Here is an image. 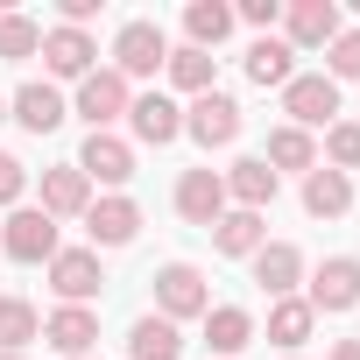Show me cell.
<instances>
[{
	"instance_id": "1",
	"label": "cell",
	"mask_w": 360,
	"mask_h": 360,
	"mask_svg": "<svg viewBox=\"0 0 360 360\" xmlns=\"http://www.w3.org/2000/svg\"><path fill=\"white\" fill-rule=\"evenodd\" d=\"M127 106H134V85H127L113 64H99V71L78 78V92H71V113H78L92 134H113V120H127Z\"/></svg>"
},
{
	"instance_id": "2",
	"label": "cell",
	"mask_w": 360,
	"mask_h": 360,
	"mask_svg": "<svg viewBox=\"0 0 360 360\" xmlns=\"http://www.w3.org/2000/svg\"><path fill=\"white\" fill-rule=\"evenodd\" d=\"M212 311V283L198 262H162L155 269V318L169 325H184V318H205Z\"/></svg>"
},
{
	"instance_id": "3",
	"label": "cell",
	"mask_w": 360,
	"mask_h": 360,
	"mask_svg": "<svg viewBox=\"0 0 360 360\" xmlns=\"http://www.w3.org/2000/svg\"><path fill=\"white\" fill-rule=\"evenodd\" d=\"M64 240H57V219L43 212V205H15L8 219H0V255L8 262H22V269H50V255H57Z\"/></svg>"
},
{
	"instance_id": "4",
	"label": "cell",
	"mask_w": 360,
	"mask_h": 360,
	"mask_svg": "<svg viewBox=\"0 0 360 360\" xmlns=\"http://www.w3.org/2000/svg\"><path fill=\"white\" fill-rule=\"evenodd\" d=\"M169 64V36H162V22H120L113 29V71L134 85V78H155Z\"/></svg>"
},
{
	"instance_id": "5",
	"label": "cell",
	"mask_w": 360,
	"mask_h": 360,
	"mask_svg": "<svg viewBox=\"0 0 360 360\" xmlns=\"http://www.w3.org/2000/svg\"><path fill=\"white\" fill-rule=\"evenodd\" d=\"M184 134L212 155V148H233L240 141V99L233 92H198L191 106H184Z\"/></svg>"
},
{
	"instance_id": "6",
	"label": "cell",
	"mask_w": 360,
	"mask_h": 360,
	"mask_svg": "<svg viewBox=\"0 0 360 360\" xmlns=\"http://www.w3.org/2000/svg\"><path fill=\"white\" fill-rule=\"evenodd\" d=\"M304 304H311L318 318H339V311H353V304H360V255H325V262L311 269V290H304Z\"/></svg>"
},
{
	"instance_id": "7",
	"label": "cell",
	"mask_w": 360,
	"mask_h": 360,
	"mask_svg": "<svg viewBox=\"0 0 360 360\" xmlns=\"http://www.w3.org/2000/svg\"><path fill=\"white\" fill-rule=\"evenodd\" d=\"M36 57H43L50 85H57V78H71V85H78V78H92V71H99V43H92V29H64V22H57V29H43V50H36Z\"/></svg>"
},
{
	"instance_id": "8",
	"label": "cell",
	"mask_w": 360,
	"mask_h": 360,
	"mask_svg": "<svg viewBox=\"0 0 360 360\" xmlns=\"http://www.w3.org/2000/svg\"><path fill=\"white\" fill-rule=\"evenodd\" d=\"M283 113H290V127H332L339 120V85L325 78V71H297L290 85H283Z\"/></svg>"
},
{
	"instance_id": "9",
	"label": "cell",
	"mask_w": 360,
	"mask_h": 360,
	"mask_svg": "<svg viewBox=\"0 0 360 360\" xmlns=\"http://www.w3.org/2000/svg\"><path fill=\"white\" fill-rule=\"evenodd\" d=\"M43 346H50L57 360H92V346H99V311H92V304H57V311L43 318Z\"/></svg>"
},
{
	"instance_id": "10",
	"label": "cell",
	"mask_w": 360,
	"mask_h": 360,
	"mask_svg": "<svg viewBox=\"0 0 360 360\" xmlns=\"http://www.w3.org/2000/svg\"><path fill=\"white\" fill-rule=\"evenodd\" d=\"M339 29H346L339 0H290V8H283V43H290L297 57H304V50H325Z\"/></svg>"
},
{
	"instance_id": "11",
	"label": "cell",
	"mask_w": 360,
	"mask_h": 360,
	"mask_svg": "<svg viewBox=\"0 0 360 360\" xmlns=\"http://www.w3.org/2000/svg\"><path fill=\"white\" fill-rule=\"evenodd\" d=\"M50 290H57V304H92V297L106 290L99 255H92V248H57V255H50Z\"/></svg>"
},
{
	"instance_id": "12",
	"label": "cell",
	"mask_w": 360,
	"mask_h": 360,
	"mask_svg": "<svg viewBox=\"0 0 360 360\" xmlns=\"http://www.w3.org/2000/svg\"><path fill=\"white\" fill-rule=\"evenodd\" d=\"M127 127H134V141H141V148H169L176 134H184V106H176L169 92H134Z\"/></svg>"
},
{
	"instance_id": "13",
	"label": "cell",
	"mask_w": 360,
	"mask_h": 360,
	"mask_svg": "<svg viewBox=\"0 0 360 360\" xmlns=\"http://www.w3.org/2000/svg\"><path fill=\"white\" fill-rule=\"evenodd\" d=\"M219 212H226V184H219V169H184L176 176V219L184 226H219Z\"/></svg>"
},
{
	"instance_id": "14",
	"label": "cell",
	"mask_w": 360,
	"mask_h": 360,
	"mask_svg": "<svg viewBox=\"0 0 360 360\" xmlns=\"http://www.w3.org/2000/svg\"><path fill=\"white\" fill-rule=\"evenodd\" d=\"M8 120H22L29 134H57V127L71 120V99H64L50 78H29V85L8 99Z\"/></svg>"
},
{
	"instance_id": "15",
	"label": "cell",
	"mask_w": 360,
	"mask_h": 360,
	"mask_svg": "<svg viewBox=\"0 0 360 360\" xmlns=\"http://www.w3.org/2000/svg\"><path fill=\"white\" fill-rule=\"evenodd\" d=\"M85 233H92V255H99V248H127V240L141 233V205H134L127 191H106V198H92Z\"/></svg>"
},
{
	"instance_id": "16",
	"label": "cell",
	"mask_w": 360,
	"mask_h": 360,
	"mask_svg": "<svg viewBox=\"0 0 360 360\" xmlns=\"http://www.w3.org/2000/svg\"><path fill=\"white\" fill-rule=\"evenodd\" d=\"M78 169H85V184H106V191H120L127 176H134V141H120V134H85V148H78Z\"/></svg>"
},
{
	"instance_id": "17",
	"label": "cell",
	"mask_w": 360,
	"mask_h": 360,
	"mask_svg": "<svg viewBox=\"0 0 360 360\" xmlns=\"http://www.w3.org/2000/svg\"><path fill=\"white\" fill-rule=\"evenodd\" d=\"M248 262H255V283L269 290V304L276 297H297V283H304V248L297 240H262Z\"/></svg>"
},
{
	"instance_id": "18",
	"label": "cell",
	"mask_w": 360,
	"mask_h": 360,
	"mask_svg": "<svg viewBox=\"0 0 360 360\" xmlns=\"http://www.w3.org/2000/svg\"><path fill=\"white\" fill-rule=\"evenodd\" d=\"M219 184H226V205H240V212H269V205H276V169H269L262 155L226 162V169H219Z\"/></svg>"
},
{
	"instance_id": "19",
	"label": "cell",
	"mask_w": 360,
	"mask_h": 360,
	"mask_svg": "<svg viewBox=\"0 0 360 360\" xmlns=\"http://www.w3.org/2000/svg\"><path fill=\"white\" fill-rule=\"evenodd\" d=\"M50 219H85L92 212V184H85V169L78 162H57V169H43V198H36Z\"/></svg>"
},
{
	"instance_id": "20",
	"label": "cell",
	"mask_w": 360,
	"mask_h": 360,
	"mask_svg": "<svg viewBox=\"0 0 360 360\" xmlns=\"http://www.w3.org/2000/svg\"><path fill=\"white\" fill-rule=\"evenodd\" d=\"M198 325H205V346H212L219 360H233V353L255 346V311H248V304H212Z\"/></svg>"
},
{
	"instance_id": "21",
	"label": "cell",
	"mask_w": 360,
	"mask_h": 360,
	"mask_svg": "<svg viewBox=\"0 0 360 360\" xmlns=\"http://www.w3.org/2000/svg\"><path fill=\"white\" fill-rule=\"evenodd\" d=\"M290 78H297V50H290L283 36H255V43H248V85H262V92L276 85V92H283Z\"/></svg>"
},
{
	"instance_id": "22",
	"label": "cell",
	"mask_w": 360,
	"mask_h": 360,
	"mask_svg": "<svg viewBox=\"0 0 360 360\" xmlns=\"http://www.w3.org/2000/svg\"><path fill=\"white\" fill-rule=\"evenodd\" d=\"M262 240H269V219H262V212H240V205H226L219 226H212V248H219L226 262H248Z\"/></svg>"
},
{
	"instance_id": "23",
	"label": "cell",
	"mask_w": 360,
	"mask_h": 360,
	"mask_svg": "<svg viewBox=\"0 0 360 360\" xmlns=\"http://www.w3.org/2000/svg\"><path fill=\"white\" fill-rule=\"evenodd\" d=\"M162 71H169V85L184 92V99H198V92H219V57H212V50H191V43H176Z\"/></svg>"
},
{
	"instance_id": "24",
	"label": "cell",
	"mask_w": 360,
	"mask_h": 360,
	"mask_svg": "<svg viewBox=\"0 0 360 360\" xmlns=\"http://www.w3.org/2000/svg\"><path fill=\"white\" fill-rule=\"evenodd\" d=\"M304 212H311V219H346V212H353V176H339V169L318 162V169L304 176Z\"/></svg>"
},
{
	"instance_id": "25",
	"label": "cell",
	"mask_w": 360,
	"mask_h": 360,
	"mask_svg": "<svg viewBox=\"0 0 360 360\" xmlns=\"http://www.w3.org/2000/svg\"><path fill=\"white\" fill-rule=\"evenodd\" d=\"M127 360H184V325H169V318H134L127 332Z\"/></svg>"
},
{
	"instance_id": "26",
	"label": "cell",
	"mask_w": 360,
	"mask_h": 360,
	"mask_svg": "<svg viewBox=\"0 0 360 360\" xmlns=\"http://www.w3.org/2000/svg\"><path fill=\"white\" fill-rule=\"evenodd\" d=\"M311 332H318V311H311L304 297H276V304H269V346L297 353V346H304Z\"/></svg>"
},
{
	"instance_id": "27",
	"label": "cell",
	"mask_w": 360,
	"mask_h": 360,
	"mask_svg": "<svg viewBox=\"0 0 360 360\" xmlns=\"http://www.w3.org/2000/svg\"><path fill=\"white\" fill-rule=\"evenodd\" d=\"M262 162H269L276 176H283V169H304V176H311V169H318V141H311L304 127H290V120H283V127L269 134V148H262Z\"/></svg>"
},
{
	"instance_id": "28",
	"label": "cell",
	"mask_w": 360,
	"mask_h": 360,
	"mask_svg": "<svg viewBox=\"0 0 360 360\" xmlns=\"http://www.w3.org/2000/svg\"><path fill=\"white\" fill-rule=\"evenodd\" d=\"M184 36H191V50H219L233 36V8L226 0H191L184 8Z\"/></svg>"
},
{
	"instance_id": "29",
	"label": "cell",
	"mask_w": 360,
	"mask_h": 360,
	"mask_svg": "<svg viewBox=\"0 0 360 360\" xmlns=\"http://www.w3.org/2000/svg\"><path fill=\"white\" fill-rule=\"evenodd\" d=\"M29 339H43V318L29 297H0V353H29Z\"/></svg>"
},
{
	"instance_id": "30",
	"label": "cell",
	"mask_w": 360,
	"mask_h": 360,
	"mask_svg": "<svg viewBox=\"0 0 360 360\" xmlns=\"http://www.w3.org/2000/svg\"><path fill=\"white\" fill-rule=\"evenodd\" d=\"M36 50H43V22L8 8V15H0V57H8V64H29Z\"/></svg>"
},
{
	"instance_id": "31",
	"label": "cell",
	"mask_w": 360,
	"mask_h": 360,
	"mask_svg": "<svg viewBox=\"0 0 360 360\" xmlns=\"http://www.w3.org/2000/svg\"><path fill=\"white\" fill-rule=\"evenodd\" d=\"M325 169H339V176H353L360 169V120H332L325 127V155H318Z\"/></svg>"
},
{
	"instance_id": "32",
	"label": "cell",
	"mask_w": 360,
	"mask_h": 360,
	"mask_svg": "<svg viewBox=\"0 0 360 360\" xmlns=\"http://www.w3.org/2000/svg\"><path fill=\"white\" fill-rule=\"evenodd\" d=\"M325 78H332V85H353V78H360V29H339V36L325 43Z\"/></svg>"
},
{
	"instance_id": "33",
	"label": "cell",
	"mask_w": 360,
	"mask_h": 360,
	"mask_svg": "<svg viewBox=\"0 0 360 360\" xmlns=\"http://www.w3.org/2000/svg\"><path fill=\"white\" fill-rule=\"evenodd\" d=\"M15 205H29V162L0 148V212H15Z\"/></svg>"
},
{
	"instance_id": "34",
	"label": "cell",
	"mask_w": 360,
	"mask_h": 360,
	"mask_svg": "<svg viewBox=\"0 0 360 360\" xmlns=\"http://www.w3.org/2000/svg\"><path fill=\"white\" fill-rule=\"evenodd\" d=\"M276 22H283V0H240V8H233V29H262L269 36Z\"/></svg>"
},
{
	"instance_id": "35",
	"label": "cell",
	"mask_w": 360,
	"mask_h": 360,
	"mask_svg": "<svg viewBox=\"0 0 360 360\" xmlns=\"http://www.w3.org/2000/svg\"><path fill=\"white\" fill-rule=\"evenodd\" d=\"M325 360H360V339H332V353Z\"/></svg>"
},
{
	"instance_id": "36",
	"label": "cell",
	"mask_w": 360,
	"mask_h": 360,
	"mask_svg": "<svg viewBox=\"0 0 360 360\" xmlns=\"http://www.w3.org/2000/svg\"><path fill=\"white\" fill-rule=\"evenodd\" d=\"M0 127H8V99H0Z\"/></svg>"
},
{
	"instance_id": "37",
	"label": "cell",
	"mask_w": 360,
	"mask_h": 360,
	"mask_svg": "<svg viewBox=\"0 0 360 360\" xmlns=\"http://www.w3.org/2000/svg\"><path fill=\"white\" fill-rule=\"evenodd\" d=\"M0 360H29V353H0Z\"/></svg>"
},
{
	"instance_id": "38",
	"label": "cell",
	"mask_w": 360,
	"mask_h": 360,
	"mask_svg": "<svg viewBox=\"0 0 360 360\" xmlns=\"http://www.w3.org/2000/svg\"><path fill=\"white\" fill-rule=\"evenodd\" d=\"M283 360H304V353H283Z\"/></svg>"
},
{
	"instance_id": "39",
	"label": "cell",
	"mask_w": 360,
	"mask_h": 360,
	"mask_svg": "<svg viewBox=\"0 0 360 360\" xmlns=\"http://www.w3.org/2000/svg\"><path fill=\"white\" fill-rule=\"evenodd\" d=\"M92 360H99V353H92Z\"/></svg>"
}]
</instances>
